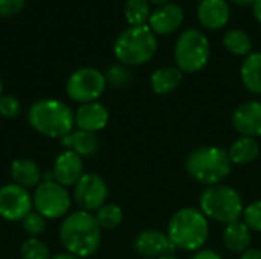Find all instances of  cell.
Here are the masks:
<instances>
[{"label": "cell", "mask_w": 261, "mask_h": 259, "mask_svg": "<svg viewBox=\"0 0 261 259\" xmlns=\"http://www.w3.org/2000/svg\"><path fill=\"white\" fill-rule=\"evenodd\" d=\"M184 9L179 5L167 3L151 11L147 24L156 35H170L180 27V24L184 23Z\"/></svg>", "instance_id": "cell-15"}, {"label": "cell", "mask_w": 261, "mask_h": 259, "mask_svg": "<svg viewBox=\"0 0 261 259\" xmlns=\"http://www.w3.org/2000/svg\"><path fill=\"white\" fill-rule=\"evenodd\" d=\"M150 5H156V6H162V5H167L170 3V0H148Z\"/></svg>", "instance_id": "cell-38"}, {"label": "cell", "mask_w": 261, "mask_h": 259, "mask_svg": "<svg viewBox=\"0 0 261 259\" xmlns=\"http://www.w3.org/2000/svg\"><path fill=\"white\" fill-rule=\"evenodd\" d=\"M49 259H81V258H78V256H75V255H72V253L64 252V253H57V255L50 256Z\"/></svg>", "instance_id": "cell-36"}, {"label": "cell", "mask_w": 261, "mask_h": 259, "mask_svg": "<svg viewBox=\"0 0 261 259\" xmlns=\"http://www.w3.org/2000/svg\"><path fill=\"white\" fill-rule=\"evenodd\" d=\"M159 259H177V258H174V256L171 255V256H164V258H159Z\"/></svg>", "instance_id": "cell-40"}, {"label": "cell", "mask_w": 261, "mask_h": 259, "mask_svg": "<svg viewBox=\"0 0 261 259\" xmlns=\"http://www.w3.org/2000/svg\"><path fill=\"white\" fill-rule=\"evenodd\" d=\"M107 84H110L115 89H124L128 87L133 81V73L130 72V69L124 64H113L107 69V72L104 73Z\"/></svg>", "instance_id": "cell-27"}, {"label": "cell", "mask_w": 261, "mask_h": 259, "mask_svg": "<svg viewBox=\"0 0 261 259\" xmlns=\"http://www.w3.org/2000/svg\"><path fill=\"white\" fill-rule=\"evenodd\" d=\"M211 46L208 37L199 29H185L176 40L174 60L182 73H197L210 61Z\"/></svg>", "instance_id": "cell-7"}, {"label": "cell", "mask_w": 261, "mask_h": 259, "mask_svg": "<svg viewBox=\"0 0 261 259\" xmlns=\"http://www.w3.org/2000/svg\"><path fill=\"white\" fill-rule=\"evenodd\" d=\"M232 3H236V5H239V6H252L254 5V2L255 0H231Z\"/></svg>", "instance_id": "cell-37"}, {"label": "cell", "mask_w": 261, "mask_h": 259, "mask_svg": "<svg viewBox=\"0 0 261 259\" xmlns=\"http://www.w3.org/2000/svg\"><path fill=\"white\" fill-rule=\"evenodd\" d=\"M52 179L64 188L75 186L84 176V162L76 153L64 150L60 153L52 166Z\"/></svg>", "instance_id": "cell-13"}, {"label": "cell", "mask_w": 261, "mask_h": 259, "mask_svg": "<svg viewBox=\"0 0 261 259\" xmlns=\"http://www.w3.org/2000/svg\"><path fill=\"white\" fill-rule=\"evenodd\" d=\"M95 217H96V221L101 229L113 231L122 223L124 212H122L121 206H118L115 203H106L95 212Z\"/></svg>", "instance_id": "cell-26"}, {"label": "cell", "mask_w": 261, "mask_h": 259, "mask_svg": "<svg viewBox=\"0 0 261 259\" xmlns=\"http://www.w3.org/2000/svg\"><path fill=\"white\" fill-rule=\"evenodd\" d=\"M34 209L28 189L8 183L0 188V217L6 221H21Z\"/></svg>", "instance_id": "cell-11"}, {"label": "cell", "mask_w": 261, "mask_h": 259, "mask_svg": "<svg viewBox=\"0 0 261 259\" xmlns=\"http://www.w3.org/2000/svg\"><path fill=\"white\" fill-rule=\"evenodd\" d=\"M28 122L41 136L63 139L75 127V113L66 102L55 98H44L29 107Z\"/></svg>", "instance_id": "cell-2"}, {"label": "cell", "mask_w": 261, "mask_h": 259, "mask_svg": "<svg viewBox=\"0 0 261 259\" xmlns=\"http://www.w3.org/2000/svg\"><path fill=\"white\" fill-rule=\"evenodd\" d=\"M23 231L29 235V238H38L46 231V218L35 211H31L21 220Z\"/></svg>", "instance_id": "cell-29"}, {"label": "cell", "mask_w": 261, "mask_h": 259, "mask_svg": "<svg viewBox=\"0 0 261 259\" xmlns=\"http://www.w3.org/2000/svg\"><path fill=\"white\" fill-rule=\"evenodd\" d=\"M240 76L248 92L261 95V52H252L245 58L240 67Z\"/></svg>", "instance_id": "cell-23"}, {"label": "cell", "mask_w": 261, "mask_h": 259, "mask_svg": "<svg viewBox=\"0 0 261 259\" xmlns=\"http://www.w3.org/2000/svg\"><path fill=\"white\" fill-rule=\"evenodd\" d=\"M228 156L234 165H249L260 156V143L254 137L240 136L229 147Z\"/></svg>", "instance_id": "cell-22"}, {"label": "cell", "mask_w": 261, "mask_h": 259, "mask_svg": "<svg viewBox=\"0 0 261 259\" xmlns=\"http://www.w3.org/2000/svg\"><path fill=\"white\" fill-rule=\"evenodd\" d=\"M109 198V186L96 172H84L73 186V200L81 211L96 212Z\"/></svg>", "instance_id": "cell-10"}, {"label": "cell", "mask_w": 261, "mask_h": 259, "mask_svg": "<svg viewBox=\"0 0 261 259\" xmlns=\"http://www.w3.org/2000/svg\"><path fill=\"white\" fill-rule=\"evenodd\" d=\"M101 231L95 214L78 209L61 221L58 238L67 253L89 258L99 249Z\"/></svg>", "instance_id": "cell-1"}, {"label": "cell", "mask_w": 261, "mask_h": 259, "mask_svg": "<svg viewBox=\"0 0 261 259\" xmlns=\"http://www.w3.org/2000/svg\"><path fill=\"white\" fill-rule=\"evenodd\" d=\"M32 205L35 212L46 220H58L67 215L72 206V197L67 188L55 180H43L32 194Z\"/></svg>", "instance_id": "cell-8"}, {"label": "cell", "mask_w": 261, "mask_h": 259, "mask_svg": "<svg viewBox=\"0 0 261 259\" xmlns=\"http://www.w3.org/2000/svg\"><path fill=\"white\" fill-rule=\"evenodd\" d=\"M223 46L226 50L237 56H248L252 53V40L243 29H231L223 37Z\"/></svg>", "instance_id": "cell-24"}, {"label": "cell", "mask_w": 261, "mask_h": 259, "mask_svg": "<svg viewBox=\"0 0 261 259\" xmlns=\"http://www.w3.org/2000/svg\"><path fill=\"white\" fill-rule=\"evenodd\" d=\"M20 256L21 259H49L50 252L40 238H28L20 246Z\"/></svg>", "instance_id": "cell-28"}, {"label": "cell", "mask_w": 261, "mask_h": 259, "mask_svg": "<svg viewBox=\"0 0 261 259\" xmlns=\"http://www.w3.org/2000/svg\"><path fill=\"white\" fill-rule=\"evenodd\" d=\"M252 231L243 223V220L232 221L223 229V243L226 249L232 253H245L251 249L252 243Z\"/></svg>", "instance_id": "cell-20"}, {"label": "cell", "mask_w": 261, "mask_h": 259, "mask_svg": "<svg viewBox=\"0 0 261 259\" xmlns=\"http://www.w3.org/2000/svg\"><path fill=\"white\" fill-rule=\"evenodd\" d=\"M21 113L20 101L12 95H3L0 99V116L6 119H14Z\"/></svg>", "instance_id": "cell-31"}, {"label": "cell", "mask_w": 261, "mask_h": 259, "mask_svg": "<svg viewBox=\"0 0 261 259\" xmlns=\"http://www.w3.org/2000/svg\"><path fill=\"white\" fill-rule=\"evenodd\" d=\"M234 130L246 137H261V102L248 101L240 104L231 118Z\"/></svg>", "instance_id": "cell-14"}, {"label": "cell", "mask_w": 261, "mask_h": 259, "mask_svg": "<svg viewBox=\"0 0 261 259\" xmlns=\"http://www.w3.org/2000/svg\"><path fill=\"white\" fill-rule=\"evenodd\" d=\"M26 5V0H0V17H12Z\"/></svg>", "instance_id": "cell-32"}, {"label": "cell", "mask_w": 261, "mask_h": 259, "mask_svg": "<svg viewBox=\"0 0 261 259\" xmlns=\"http://www.w3.org/2000/svg\"><path fill=\"white\" fill-rule=\"evenodd\" d=\"M63 147L69 151L76 153L80 157H90L99 150V139L95 133L84 130H72L67 136L60 139Z\"/></svg>", "instance_id": "cell-19"}, {"label": "cell", "mask_w": 261, "mask_h": 259, "mask_svg": "<svg viewBox=\"0 0 261 259\" xmlns=\"http://www.w3.org/2000/svg\"><path fill=\"white\" fill-rule=\"evenodd\" d=\"M167 235L176 249L199 252L210 237V223L200 209L182 208L168 223Z\"/></svg>", "instance_id": "cell-4"}, {"label": "cell", "mask_w": 261, "mask_h": 259, "mask_svg": "<svg viewBox=\"0 0 261 259\" xmlns=\"http://www.w3.org/2000/svg\"><path fill=\"white\" fill-rule=\"evenodd\" d=\"M3 96V81H2V76H0V99Z\"/></svg>", "instance_id": "cell-39"}, {"label": "cell", "mask_w": 261, "mask_h": 259, "mask_svg": "<svg viewBox=\"0 0 261 259\" xmlns=\"http://www.w3.org/2000/svg\"><path fill=\"white\" fill-rule=\"evenodd\" d=\"M252 12H254L255 20L261 24V0H255V2H254V5H252Z\"/></svg>", "instance_id": "cell-35"}, {"label": "cell", "mask_w": 261, "mask_h": 259, "mask_svg": "<svg viewBox=\"0 0 261 259\" xmlns=\"http://www.w3.org/2000/svg\"><path fill=\"white\" fill-rule=\"evenodd\" d=\"M12 183L29 189L37 188L43 182V172L40 166L31 159H17L11 163L9 168Z\"/></svg>", "instance_id": "cell-18"}, {"label": "cell", "mask_w": 261, "mask_h": 259, "mask_svg": "<svg viewBox=\"0 0 261 259\" xmlns=\"http://www.w3.org/2000/svg\"><path fill=\"white\" fill-rule=\"evenodd\" d=\"M199 209L208 220L229 224L240 220L243 215V200L237 189L228 185H213L206 186L199 198Z\"/></svg>", "instance_id": "cell-6"}, {"label": "cell", "mask_w": 261, "mask_h": 259, "mask_svg": "<svg viewBox=\"0 0 261 259\" xmlns=\"http://www.w3.org/2000/svg\"><path fill=\"white\" fill-rule=\"evenodd\" d=\"M182 78L184 73L176 66H165L153 72L150 87L156 95H168L180 85Z\"/></svg>", "instance_id": "cell-21"}, {"label": "cell", "mask_w": 261, "mask_h": 259, "mask_svg": "<svg viewBox=\"0 0 261 259\" xmlns=\"http://www.w3.org/2000/svg\"><path fill=\"white\" fill-rule=\"evenodd\" d=\"M229 5L226 0H200L197 6V18L208 31H219L228 24Z\"/></svg>", "instance_id": "cell-17"}, {"label": "cell", "mask_w": 261, "mask_h": 259, "mask_svg": "<svg viewBox=\"0 0 261 259\" xmlns=\"http://www.w3.org/2000/svg\"><path fill=\"white\" fill-rule=\"evenodd\" d=\"M188 176L205 186L222 183L232 169L228 151L217 145H203L194 148L185 160Z\"/></svg>", "instance_id": "cell-3"}, {"label": "cell", "mask_w": 261, "mask_h": 259, "mask_svg": "<svg viewBox=\"0 0 261 259\" xmlns=\"http://www.w3.org/2000/svg\"><path fill=\"white\" fill-rule=\"evenodd\" d=\"M240 259H261V250L260 249H248L245 253H242Z\"/></svg>", "instance_id": "cell-34"}, {"label": "cell", "mask_w": 261, "mask_h": 259, "mask_svg": "<svg viewBox=\"0 0 261 259\" xmlns=\"http://www.w3.org/2000/svg\"><path fill=\"white\" fill-rule=\"evenodd\" d=\"M124 15L130 26H144L148 23L151 8L148 0H127L124 5Z\"/></svg>", "instance_id": "cell-25"}, {"label": "cell", "mask_w": 261, "mask_h": 259, "mask_svg": "<svg viewBox=\"0 0 261 259\" xmlns=\"http://www.w3.org/2000/svg\"><path fill=\"white\" fill-rule=\"evenodd\" d=\"M135 252L144 258H164L171 256L176 252V247L170 241L168 235L156 231V229H147L138 234L133 243Z\"/></svg>", "instance_id": "cell-12"}, {"label": "cell", "mask_w": 261, "mask_h": 259, "mask_svg": "<svg viewBox=\"0 0 261 259\" xmlns=\"http://www.w3.org/2000/svg\"><path fill=\"white\" fill-rule=\"evenodd\" d=\"M110 113L107 107L98 101L81 104L75 111V127L89 133H98L109 124Z\"/></svg>", "instance_id": "cell-16"}, {"label": "cell", "mask_w": 261, "mask_h": 259, "mask_svg": "<svg viewBox=\"0 0 261 259\" xmlns=\"http://www.w3.org/2000/svg\"><path fill=\"white\" fill-rule=\"evenodd\" d=\"M191 259H225L220 253L214 250H199Z\"/></svg>", "instance_id": "cell-33"}, {"label": "cell", "mask_w": 261, "mask_h": 259, "mask_svg": "<svg viewBox=\"0 0 261 259\" xmlns=\"http://www.w3.org/2000/svg\"><path fill=\"white\" fill-rule=\"evenodd\" d=\"M106 87L107 81L104 73L95 67H81L75 70L66 81L67 96L78 104L98 101Z\"/></svg>", "instance_id": "cell-9"}, {"label": "cell", "mask_w": 261, "mask_h": 259, "mask_svg": "<svg viewBox=\"0 0 261 259\" xmlns=\"http://www.w3.org/2000/svg\"><path fill=\"white\" fill-rule=\"evenodd\" d=\"M243 223L254 232H261V200L252 202L243 209Z\"/></svg>", "instance_id": "cell-30"}, {"label": "cell", "mask_w": 261, "mask_h": 259, "mask_svg": "<svg viewBox=\"0 0 261 259\" xmlns=\"http://www.w3.org/2000/svg\"><path fill=\"white\" fill-rule=\"evenodd\" d=\"M158 50V38L156 34L144 26H128L124 29L113 43V53L116 60L127 66H142L148 63Z\"/></svg>", "instance_id": "cell-5"}]
</instances>
